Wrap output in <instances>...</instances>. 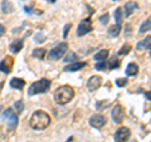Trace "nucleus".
<instances>
[{
    "label": "nucleus",
    "instance_id": "nucleus-1",
    "mask_svg": "<svg viewBox=\"0 0 151 142\" xmlns=\"http://www.w3.org/2000/svg\"><path fill=\"white\" fill-rule=\"evenodd\" d=\"M29 125L33 130H37V131L45 130L50 125V117L44 111H37L32 115Z\"/></svg>",
    "mask_w": 151,
    "mask_h": 142
},
{
    "label": "nucleus",
    "instance_id": "nucleus-2",
    "mask_svg": "<svg viewBox=\"0 0 151 142\" xmlns=\"http://www.w3.org/2000/svg\"><path fill=\"white\" fill-rule=\"evenodd\" d=\"M74 97V91L70 86H62L59 87L54 93V101L58 105H65L70 102Z\"/></svg>",
    "mask_w": 151,
    "mask_h": 142
},
{
    "label": "nucleus",
    "instance_id": "nucleus-3",
    "mask_svg": "<svg viewBox=\"0 0 151 142\" xmlns=\"http://www.w3.org/2000/svg\"><path fill=\"white\" fill-rule=\"evenodd\" d=\"M50 88V80L49 79H45V78H42L39 80H37L29 87V96H34V94H40V93H45L48 92V89Z\"/></svg>",
    "mask_w": 151,
    "mask_h": 142
},
{
    "label": "nucleus",
    "instance_id": "nucleus-4",
    "mask_svg": "<svg viewBox=\"0 0 151 142\" xmlns=\"http://www.w3.org/2000/svg\"><path fill=\"white\" fill-rule=\"evenodd\" d=\"M67 49H68V44L67 43H59L58 45H55L54 48L49 52L48 59L49 60H59L65 54Z\"/></svg>",
    "mask_w": 151,
    "mask_h": 142
},
{
    "label": "nucleus",
    "instance_id": "nucleus-5",
    "mask_svg": "<svg viewBox=\"0 0 151 142\" xmlns=\"http://www.w3.org/2000/svg\"><path fill=\"white\" fill-rule=\"evenodd\" d=\"M3 120L6 122V125L9 127V131H10V132L14 128H17V126H18V116L14 113L13 110L8 108L6 111H4V113H3Z\"/></svg>",
    "mask_w": 151,
    "mask_h": 142
},
{
    "label": "nucleus",
    "instance_id": "nucleus-6",
    "mask_svg": "<svg viewBox=\"0 0 151 142\" xmlns=\"http://www.w3.org/2000/svg\"><path fill=\"white\" fill-rule=\"evenodd\" d=\"M92 29H93L92 22L89 20V19H84V20H82L81 23H79V25L77 28V35L78 37H83V35L88 34Z\"/></svg>",
    "mask_w": 151,
    "mask_h": 142
},
{
    "label": "nucleus",
    "instance_id": "nucleus-7",
    "mask_svg": "<svg viewBox=\"0 0 151 142\" xmlns=\"http://www.w3.org/2000/svg\"><path fill=\"white\" fill-rule=\"evenodd\" d=\"M131 136V131L127 127H120L115 133V141L116 142H126L129 141Z\"/></svg>",
    "mask_w": 151,
    "mask_h": 142
},
{
    "label": "nucleus",
    "instance_id": "nucleus-8",
    "mask_svg": "<svg viewBox=\"0 0 151 142\" xmlns=\"http://www.w3.org/2000/svg\"><path fill=\"white\" fill-rule=\"evenodd\" d=\"M125 118V111L124 108H122L121 105H116L115 107H113L112 110V120L115 121V123H121L122 121H124Z\"/></svg>",
    "mask_w": 151,
    "mask_h": 142
},
{
    "label": "nucleus",
    "instance_id": "nucleus-9",
    "mask_svg": "<svg viewBox=\"0 0 151 142\" xmlns=\"http://www.w3.org/2000/svg\"><path fill=\"white\" fill-rule=\"evenodd\" d=\"M106 117L103 115H93L89 118V125L94 128H102L103 126L106 125Z\"/></svg>",
    "mask_w": 151,
    "mask_h": 142
},
{
    "label": "nucleus",
    "instance_id": "nucleus-10",
    "mask_svg": "<svg viewBox=\"0 0 151 142\" xmlns=\"http://www.w3.org/2000/svg\"><path fill=\"white\" fill-rule=\"evenodd\" d=\"M13 64H14V59L12 57H5V59H3L0 62V72L9 74L13 69Z\"/></svg>",
    "mask_w": 151,
    "mask_h": 142
},
{
    "label": "nucleus",
    "instance_id": "nucleus-11",
    "mask_svg": "<svg viewBox=\"0 0 151 142\" xmlns=\"http://www.w3.org/2000/svg\"><path fill=\"white\" fill-rule=\"evenodd\" d=\"M102 84V78L100 77V75H93V77H91L88 79L87 82V88L89 89V91H96V89H98L101 87Z\"/></svg>",
    "mask_w": 151,
    "mask_h": 142
},
{
    "label": "nucleus",
    "instance_id": "nucleus-12",
    "mask_svg": "<svg viewBox=\"0 0 151 142\" xmlns=\"http://www.w3.org/2000/svg\"><path fill=\"white\" fill-rule=\"evenodd\" d=\"M23 45H24V43H23V39H15L10 45H9V49H10L12 53L18 54L19 52L23 49Z\"/></svg>",
    "mask_w": 151,
    "mask_h": 142
},
{
    "label": "nucleus",
    "instance_id": "nucleus-13",
    "mask_svg": "<svg viewBox=\"0 0 151 142\" xmlns=\"http://www.w3.org/2000/svg\"><path fill=\"white\" fill-rule=\"evenodd\" d=\"M83 67H86V63L84 62H74L69 65H65L64 67V72H77V70L82 69Z\"/></svg>",
    "mask_w": 151,
    "mask_h": 142
},
{
    "label": "nucleus",
    "instance_id": "nucleus-14",
    "mask_svg": "<svg viewBox=\"0 0 151 142\" xmlns=\"http://www.w3.org/2000/svg\"><path fill=\"white\" fill-rule=\"evenodd\" d=\"M150 42H151V37L147 35V37L145 38V39H142L141 42H139L137 45H136V48H137V50H140V52L149 50V49H150Z\"/></svg>",
    "mask_w": 151,
    "mask_h": 142
},
{
    "label": "nucleus",
    "instance_id": "nucleus-15",
    "mask_svg": "<svg viewBox=\"0 0 151 142\" xmlns=\"http://www.w3.org/2000/svg\"><path fill=\"white\" fill-rule=\"evenodd\" d=\"M139 8V5L136 4L135 1H129V3H126V5H125V16L127 18V16H130L132 13H134L136 9Z\"/></svg>",
    "mask_w": 151,
    "mask_h": 142
},
{
    "label": "nucleus",
    "instance_id": "nucleus-16",
    "mask_svg": "<svg viewBox=\"0 0 151 142\" xmlns=\"http://www.w3.org/2000/svg\"><path fill=\"white\" fill-rule=\"evenodd\" d=\"M25 86V80L22 78H13L10 80V87L15 89H23V87Z\"/></svg>",
    "mask_w": 151,
    "mask_h": 142
},
{
    "label": "nucleus",
    "instance_id": "nucleus-17",
    "mask_svg": "<svg viewBox=\"0 0 151 142\" xmlns=\"http://www.w3.org/2000/svg\"><path fill=\"white\" fill-rule=\"evenodd\" d=\"M139 73V65L136 63H130L129 65H127L126 68V74L130 75V77H132V75H136Z\"/></svg>",
    "mask_w": 151,
    "mask_h": 142
},
{
    "label": "nucleus",
    "instance_id": "nucleus-18",
    "mask_svg": "<svg viewBox=\"0 0 151 142\" xmlns=\"http://www.w3.org/2000/svg\"><path fill=\"white\" fill-rule=\"evenodd\" d=\"M1 9H3V11L5 14H10L14 10V6H13V4L9 1V0H4V1L1 3Z\"/></svg>",
    "mask_w": 151,
    "mask_h": 142
},
{
    "label": "nucleus",
    "instance_id": "nucleus-19",
    "mask_svg": "<svg viewBox=\"0 0 151 142\" xmlns=\"http://www.w3.org/2000/svg\"><path fill=\"white\" fill-rule=\"evenodd\" d=\"M120 32H121V25L120 24H115V25H112L108 28V35L110 37H117L120 34Z\"/></svg>",
    "mask_w": 151,
    "mask_h": 142
},
{
    "label": "nucleus",
    "instance_id": "nucleus-20",
    "mask_svg": "<svg viewBox=\"0 0 151 142\" xmlns=\"http://www.w3.org/2000/svg\"><path fill=\"white\" fill-rule=\"evenodd\" d=\"M107 57H108V50L107 49H102V50L98 52V53H96L94 59H96L97 62H102V60H106Z\"/></svg>",
    "mask_w": 151,
    "mask_h": 142
},
{
    "label": "nucleus",
    "instance_id": "nucleus-21",
    "mask_svg": "<svg viewBox=\"0 0 151 142\" xmlns=\"http://www.w3.org/2000/svg\"><path fill=\"white\" fill-rule=\"evenodd\" d=\"M32 55L34 57V58H38V59L43 60L44 57H45V49H43V48L34 49V50H33V53H32Z\"/></svg>",
    "mask_w": 151,
    "mask_h": 142
},
{
    "label": "nucleus",
    "instance_id": "nucleus-22",
    "mask_svg": "<svg viewBox=\"0 0 151 142\" xmlns=\"http://www.w3.org/2000/svg\"><path fill=\"white\" fill-rule=\"evenodd\" d=\"M120 67V60L117 59V58H115V57H113V58L110 60V63L107 64V68L108 69H116V68H119Z\"/></svg>",
    "mask_w": 151,
    "mask_h": 142
},
{
    "label": "nucleus",
    "instance_id": "nucleus-23",
    "mask_svg": "<svg viewBox=\"0 0 151 142\" xmlns=\"http://www.w3.org/2000/svg\"><path fill=\"white\" fill-rule=\"evenodd\" d=\"M14 110L17 111V113H22L23 111H24V102H23L22 99L17 101L15 103H14Z\"/></svg>",
    "mask_w": 151,
    "mask_h": 142
},
{
    "label": "nucleus",
    "instance_id": "nucleus-24",
    "mask_svg": "<svg viewBox=\"0 0 151 142\" xmlns=\"http://www.w3.org/2000/svg\"><path fill=\"white\" fill-rule=\"evenodd\" d=\"M115 20L117 24H121L122 23V9L121 8H117L115 10Z\"/></svg>",
    "mask_w": 151,
    "mask_h": 142
},
{
    "label": "nucleus",
    "instance_id": "nucleus-25",
    "mask_svg": "<svg viewBox=\"0 0 151 142\" xmlns=\"http://www.w3.org/2000/svg\"><path fill=\"white\" fill-rule=\"evenodd\" d=\"M150 27H151V22H150V19H147V20H146L145 23L142 25L140 27V33H146V32H149L150 30Z\"/></svg>",
    "mask_w": 151,
    "mask_h": 142
},
{
    "label": "nucleus",
    "instance_id": "nucleus-26",
    "mask_svg": "<svg viewBox=\"0 0 151 142\" xmlns=\"http://www.w3.org/2000/svg\"><path fill=\"white\" fill-rule=\"evenodd\" d=\"M130 50H131V45H130V44H126V45H124V47H122V48L119 50V54H120V55H126V54L130 53Z\"/></svg>",
    "mask_w": 151,
    "mask_h": 142
},
{
    "label": "nucleus",
    "instance_id": "nucleus-27",
    "mask_svg": "<svg viewBox=\"0 0 151 142\" xmlns=\"http://www.w3.org/2000/svg\"><path fill=\"white\" fill-rule=\"evenodd\" d=\"M34 40L37 42V43H43V42L45 40V35H43V33L39 32V33H37L35 37H34Z\"/></svg>",
    "mask_w": 151,
    "mask_h": 142
},
{
    "label": "nucleus",
    "instance_id": "nucleus-28",
    "mask_svg": "<svg viewBox=\"0 0 151 142\" xmlns=\"http://www.w3.org/2000/svg\"><path fill=\"white\" fill-rule=\"evenodd\" d=\"M77 59V55H76V53H72V52H69L68 55H65L64 58V62H73V60Z\"/></svg>",
    "mask_w": 151,
    "mask_h": 142
},
{
    "label": "nucleus",
    "instance_id": "nucleus-29",
    "mask_svg": "<svg viewBox=\"0 0 151 142\" xmlns=\"http://www.w3.org/2000/svg\"><path fill=\"white\" fill-rule=\"evenodd\" d=\"M116 84L119 87H124L127 84V79L126 78H119V79H116Z\"/></svg>",
    "mask_w": 151,
    "mask_h": 142
},
{
    "label": "nucleus",
    "instance_id": "nucleus-30",
    "mask_svg": "<svg viewBox=\"0 0 151 142\" xmlns=\"http://www.w3.org/2000/svg\"><path fill=\"white\" fill-rule=\"evenodd\" d=\"M107 68V64H106V60H102V62H100V63H97L96 64V69H106Z\"/></svg>",
    "mask_w": 151,
    "mask_h": 142
},
{
    "label": "nucleus",
    "instance_id": "nucleus-31",
    "mask_svg": "<svg viewBox=\"0 0 151 142\" xmlns=\"http://www.w3.org/2000/svg\"><path fill=\"white\" fill-rule=\"evenodd\" d=\"M108 19H110V15H108V14L106 13L105 15H102V16L100 18V20H101L102 24H107V23H108Z\"/></svg>",
    "mask_w": 151,
    "mask_h": 142
},
{
    "label": "nucleus",
    "instance_id": "nucleus-32",
    "mask_svg": "<svg viewBox=\"0 0 151 142\" xmlns=\"http://www.w3.org/2000/svg\"><path fill=\"white\" fill-rule=\"evenodd\" d=\"M70 28H72V24H67L64 27V30H63V38L65 39V38H67V35H68V32H69V29Z\"/></svg>",
    "mask_w": 151,
    "mask_h": 142
},
{
    "label": "nucleus",
    "instance_id": "nucleus-33",
    "mask_svg": "<svg viewBox=\"0 0 151 142\" xmlns=\"http://www.w3.org/2000/svg\"><path fill=\"white\" fill-rule=\"evenodd\" d=\"M126 29H127V30H125V35H126V37H130V35L132 34V33H131V25L127 24V25H126Z\"/></svg>",
    "mask_w": 151,
    "mask_h": 142
},
{
    "label": "nucleus",
    "instance_id": "nucleus-34",
    "mask_svg": "<svg viewBox=\"0 0 151 142\" xmlns=\"http://www.w3.org/2000/svg\"><path fill=\"white\" fill-rule=\"evenodd\" d=\"M24 11H25L27 14H32V13H33V8H32V6H25V8H24Z\"/></svg>",
    "mask_w": 151,
    "mask_h": 142
},
{
    "label": "nucleus",
    "instance_id": "nucleus-35",
    "mask_svg": "<svg viewBox=\"0 0 151 142\" xmlns=\"http://www.w3.org/2000/svg\"><path fill=\"white\" fill-rule=\"evenodd\" d=\"M4 34H5V27L0 24V37H3Z\"/></svg>",
    "mask_w": 151,
    "mask_h": 142
},
{
    "label": "nucleus",
    "instance_id": "nucleus-36",
    "mask_svg": "<svg viewBox=\"0 0 151 142\" xmlns=\"http://www.w3.org/2000/svg\"><path fill=\"white\" fill-rule=\"evenodd\" d=\"M49 1H50V3H54V1H55V0H49Z\"/></svg>",
    "mask_w": 151,
    "mask_h": 142
},
{
    "label": "nucleus",
    "instance_id": "nucleus-37",
    "mask_svg": "<svg viewBox=\"0 0 151 142\" xmlns=\"http://www.w3.org/2000/svg\"><path fill=\"white\" fill-rule=\"evenodd\" d=\"M1 110H3V107H1V106H0V112H1Z\"/></svg>",
    "mask_w": 151,
    "mask_h": 142
},
{
    "label": "nucleus",
    "instance_id": "nucleus-38",
    "mask_svg": "<svg viewBox=\"0 0 151 142\" xmlns=\"http://www.w3.org/2000/svg\"><path fill=\"white\" fill-rule=\"evenodd\" d=\"M135 142H136V141H135Z\"/></svg>",
    "mask_w": 151,
    "mask_h": 142
}]
</instances>
